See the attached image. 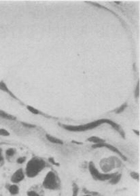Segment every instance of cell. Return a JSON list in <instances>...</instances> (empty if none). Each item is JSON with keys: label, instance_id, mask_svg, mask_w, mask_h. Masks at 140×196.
<instances>
[{"label": "cell", "instance_id": "cell-21", "mask_svg": "<svg viewBox=\"0 0 140 196\" xmlns=\"http://www.w3.org/2000/svg\"><path fill=\"white\" fill-rule=\"evenodd\" d=\"M21 123H22L23 125L24 126V127H25V128H36L35 125L29 124V123H24V122Z\"/></svg>", "mask_w": 140, "mask_h": 196}, {"label": "cell", "instance_id": "cell-11", "mask_svg": "<svg viewBox=\"0 0 140 196\" xmlns=\"http://www.w3.org/2000/svg\"><path fill=\"white\" fill-rule=\"evenodd\" d=\"M27 108L28 110H29L30 113H31L32 114H33V115H42V116H44V117H48V116H46L45 115L44 113H42V112H40L39 110L36 109V108H34L33 106H31V105H27Z\"/></svg>", "mask_w": 140, "mask_h": 196}, {"label": "cell", "instance_id": "cell-6", "mask_svg": "<svg viewBox=\"0 0 140 196\" xmlns=\"http://www.w3.org/2000/svg\"><path fill=\"white\" fill-rule=\"evenodd\" d=\"M25 173L23 168H19L14 172L11 176V182L13 184H18L25 179Z\"/></svg>", "mask_w": 140, "mask_h": 196}, {"label": "cell", "instance_id": "cell-27", "mask_svg": "<svg viewBox=\"0 0 140 196\" xmlns=\"http://www.w3.org/2000/svg\"><path fill=\"white\" fill-rule=\"evenodd\" d=\"M83 196H91V195H88V194H87V195H83Z\"/></svg>", "mask_w": 140, "mask_h": 196}, {"label": "cell", "instance_id": "cell-2", "mask_svg": "<svg viewBox=\"0 0 140 196\" xmlns=\"http://www.w3.org/2000/svg\"><path fill=\"white\" fill-rule=\"evenodd\" d=\"M46 167V163L40 157H35L31 158L26 165L25 173L29 178H34L37 176Z\"/></svg>", "mask_w": 140, "mask_h": 196}, {"label": "cell", "instance_id": "cell-19", "mask_svg": "<svg viewBox=\"0 0 140 196\" xmlns=\"http://www.w3.org/2000/svg\"><path fill=\"white\" fill-rule=\"evenodd\" d=\"M26 159H27V158H26V157H18V158L16 159V162L18 163H19V164H22V163L25 162Z\"/></svg>", "mask_w": 140, "mask_h": 196}, {"label": "cell", "instance_id": "cell-22", "mask_svg": "<svg viewBox=\"0 0 140 196\" xmlns=\"http://www.w3.org/2000/svg\"><path fill=\"white\" fill-rule=\"evenodd\" d=\"M4 158L3 156V152H2V149L0 148V165H2L4 163Z\"/></svg>", "mask_w": 140, "mask_h": 196}, {"label": "cell", "instance_id": "cell-25", "mask_svg": "<svg viewBox=\"0 0 140 196\" xmlns=\"http://www.w3.org/2000/svg\"><path fill=\"white\" fill-rule=\"evenodd\" d=\"M133 131H134V133H136V134H137V135H139V131L135 130H133Z\"/></svg>", "mask_w": 140, "mask_h": 196}, {"label": "cell", "instance_id": "cell-17", "mask_svg": "<svg viewBox=\"0 0 140 196\" xmlns=\"http://www.w3.org/2000/svg\"><path fill=\"white\" fill-rule=\"evenodd\" d=\"M0 135H1V136H4V137H7L10 135V133L8 130H5V129L1 128V129H0Z\"/></svg>", "mask_w": 140, "mask_h": 196}, {"label": "cell", "instance_id": "cell-26", "mask_svg": "<svg viewBox=\"0 0 140 196\" xmlns=\"http://www.w3.org/2000/svg\"><path fill=\"white\" fill-rule=\"evenodd\" d=\"M73 143H76V144H82V143H78V142H75V141H73Z\"/></svg>", "mask_w": 140, "mask_h": 196}, {"label": "cell", "instance_id": "cell-13", "mask_svg": "<svg viewBox=\"0 0 140 196\" xmlns=\"http://www.w3.org/2000/svg\"><path fill=\"white\" fill-rule=\"evenodd\" d=\"M120 178H121V174L117 173L116 175L109 180V183L112 185H116L120 181Z\"/></svg>", "mask_w": 140, "mask_h": 196}, {"label": "cell", "instance_id": "cell-4", "mask_svg": "<svg viewBox=\"0 0 140 196\" xmlns=\"http://www.w3.org/2000/svg\"><path fill=\"white\" fill-rule=\"evenodd\" d=\"M89 170L92 177L96 180H100V181H105V180H110L112 178L114 177L117 172L112 174H102L98 171L97 167L95 165L94 163L90 161L89 164Z\"/></svg>", "mask_w": 140, "mask_h": 196}, {"label": "cell", "instance_id": "cell-12", "mask_svg": "<svg viewBox=\"0 0 140 196\" xmlns=\"http://www.w3.org/2000/svg\"><path fill=\"white\" fill-rule=\"evenodd\" d=\"M88 141L90 142V143H93L95 144H101V143H104L105 140L100 138L97 137V136H91L89 138L87 139Z\"/></svg>", "mask_w": 140, "mask_h": 196}, {"label": "cell", "instance_id": "cell-5", "mask_svg": "<svg viewBox=\"0 0 140 196\" xmlns=\"http://www.w3.org/2000/svg\"><path fill=\"white\" fill-rule=\"evenodd\" d=\"M102 147H105L107 148H108L109 150H112V151L115 153H117L118 155H119L120 157L124 159V160H126V157L117 148H116L115 146H114L111 144H107V143H101V144H95L94 145L92 146V148H102Z\"/></svg>", "mask_w": 140, "mask_h": 196}, {"label": "cell", "instance_id": "cell-1", "mask_svg": "<svg viewBox=\"0 0 140 196\" xmlns=\"http://www.w3.org/2000/svg\"><path fill=\"white\" fill-rule=\"evenodd\" d=\"M103 123L109 124L113 128H114L116 130H117L118 132L121 133V135H122V136L123 137L124 136L123 134V132H122V130L120 129V127L119 125L116 124V123L112 121V120H111L109 119H107V118L99 119V120H95V121L89 123H87L85 125H64V124H60V123H59V125H61V127H62V128L65 129V130L70 131H72V132H81V131H85L87 130H92V129L96 128Z\"/></svg>", "mask_w": 140, "mask_h": 196}, {"label": "cell", "instance_id": "cell-14", "mask_svg": "<svg viewBox=\"0 0 140 196\" xmlns=\"http://www.w3.org/2000/svg\"><path fill=\"white\" fill-rule=\"evenodd\" d=\"M16 149L14 148H8V149L6 150V155L8 157H12L16 154Z\"/></svg>", "mask_w": 140, "mask_h": 196}, {"label": "cell", "instance_id": "cell-18", "mask_svg": "<svg viewBox=\"0 0 140 196\" xmlns=\"http://www.w3.org/2000/svg\"><path fill=\"white\" fill-rule=\"evenodd\" d=\"M126 106H127V104H126V103H125V104H122L120 108H118V109L116 110V111H115L116 113H117V114L121 113L122 112H123L124 110H125Z\"/></svg>", "mask_w": 140, "mask_h": 196}, {"label": "cell", "instance_id": "cell-24", "mask_svg": "<svg viewBox=\"0 0 140 196\" xmlns=\"http://www.w3.org/2000/svg\"><path fill=\"white\" fill-rule=\"evenodd\" d=\"M48 161H50V163H53V165H57V166H59V163H56V162H55V161L54 160V159H53V158H49V159H48Z\"/></svg>", "mask_w": 140, "mask_h": 196}, {"label": "cell", "instance_id": "cell-9", "mask_svg": "<svg viewBox=\"0 0 140 196\" xmlns=\"http://www.w3.org/2000/svg\"><path fill=\"white\" fill-rule=\"evenodd\" d=\"M46 138L50 143L55 144H63V141L61 139L57 138L54 137L50 134H46Z\"/></svg>", "mask_w": 140, "mask_h": 196}, {"label": "cell", "instance_id": "cell-7", "mask_svg": "<svg viewBox=\"0 0 140 196\" xmlns=\"http://www.w3.org/2000/svg\"><path fill=\"white\" fill-rule=\"evenodd\" d=\"M0 90H1V91H2L6 93H8V95H9V96H11L12 98H13L14 99H15V100H18V101H19V102H20V100H19L18 99L14 96V94L9 89V88L8 87L7 85H6V83L4 81H0Z\"/></svg>", "mask_w": 140, "mask_h": 196}, {"label": "cell", "instance_id": "cell-23", "mask_svg": "<svg viewBox=\"0 0 140 196\" xmlns=\"http://www.w3.org/2000/svg\"><path fill=\"white\" fill-rule=\"evenodd\" d=\"M135 98H138L139 97V83L138 82V83H137V88L136 89H135Z\"/></svg>", "mask_w": 140, "mask_h": 196}, {"label": "cell", "instance_id": "cell-15", "mask_svg": "<svg viewBox=\"0 0 140 196\" xmlns=\"http://www.w3.org/2000/svg\"><path fill=\"white\" fill-rule=\"evenodd\" d=\"M79 192V187L76 183L72 184V196H77Z\"/></svg>", "mask_w": 140, "mask_h": 196}, {"label": "cell", "instance_id": "cell-16", "mask_svg": "<svg viewBox=\"0 0 140 196\" xmlns=\"http://www.w3.org/2000/svg\"><path fill=\"white\" fill-rule=\"evenodd\" d=\"M130 176H131V178H133V179L135 180H137V181H138L139 180V174L136 172H131L130 173Z\"/></svg>", "mask_w": 140, "mask_h": 196}, {"label": "cell", "instance_id": "cell-20", "mask_svg": "<svg viewBox=\"0 0 140 196\" xmlns=\"http://www.w3.org/2000/svg\"><path fill=\"white\" fill-rule=\"evenodd\" d=\"M27 194L28 196H40V195L38 193H37L36 191H33V190L29 191L27 193Z\"/></svg>", "mask_w": 140, "mask_h": 196}, {"label": "cell", "instance_id": "cell-10", "mask_svg": "<svg viewBox=\"0 0 140 196\" xmlns=\"http://www.w3.org/2000/svg\"><path fill=\"white\" fill-rule=\"evenodd\" d=\"M0 117L4 118V119H7L10 120H16V117H14L10 114L6 113V112L0 110Z\"/></svg>", "mask_w": 140, "mask_h": 196}, {"label": "cell", "instance_id": "cell-8", "mask_svg": "<svg viewBox=\"0 0 140 196\" xmlns=\"http://www.w3.org/2000/svg\"><path fill=\"white\" fill-rule=\"evenodd\" d=\"M7 189L12 195H16L19 193V187L16 184L9 185L7 187Z\"/></svg>", "mask_w": 140, "mask_h": 196}, {"label": "cell", "instance_id": "cell-3", "mask_svg": "<svg viewBox=\"0 0 140 196\" xmlns=\"http://www.w3.org/2000/svg\"><path fill=\"white\" fill-rule=\"evenodd\" d=\"M43 187L48 190H58L60 188V181L56 173L53 170L46 174L42 182Z\"/></svg>", "mask_w": 140, "mask_h": 196}]
</instances>
